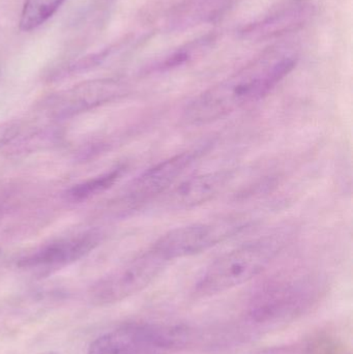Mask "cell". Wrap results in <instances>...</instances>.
Instances as JSON below:
<instances>
[{
    "instance_id": "6da1fadb",
    "label": "cell",
    "mask_w": 353,
    "mask_h": 354,
    "mask_svg": "<svg viewBox=\"0 0 353 354\" xmlns=\"http://www.w3.org/2000/svg\"><path fill=\"white\" fill-rule=\"evenodd\" d=\"M296 64L287 49L271 50L190 102L182 120L203 126L224 120L267 97Z\"/></svg>"
},
{
    "instance_id": "7a4b0ae2",
    "label": "cell",
    "mask_w": 353,
    "mask_h": 354,
    "mask_svg": "<svg viewBox=\"0 0 353 354\" xmlns=\"http://www.w3.org/2000/svg\"><path fill=\"white\" fill-rule=\"evenodd\" d=\"M288 227L278 228L223 254L209 264L195 286L198 297L220 295L263 274L292 239Z\"/></svg>"
},
{
    "instance_id": "3957f363",
    "label": "cell",
    "mask_w": 353,
    "mask_h": 354,
    "mask_svg": "<svg viewBox=\"0 0 353 354\" xmlns=\"http://www.w3.org/2000/svg\"><path fill=\"white\" fill-rule=\"evenodd\" d=\"M190 338L182 326L126 324L97 337L87 354H170L184 348Z\"/></svg>"
},
{
    "instance_id": "277c9868",
    "label": "cell",
    "mask_w": 353,
    "mask_h": 354,
    "mask_svg": "<svg viewBox=\"0 0 353 354\" xmlns=\"http://www.w3.org/2000/svg\"><path fill=\"white\" fill-rule=\"evenodd\" d=\"M168 262L151 248L97 281L89 291L91 301L99 306L113 305L141 292L164 272Z\"/></svg>"
},
{
    "instance_id": "5b68a950",
    "label": "cell",
    "mask_w": 353,
    "mask_h": 354,
    "mask_svg": "<svg viewBox=\"0 0 353 354\" xmlns=\"http://www.w3.org/2000/svg\"><path fill=\"white\" fill-rule=\"evenodd\" d=\"M244 218H227L178 227L162 235L153 247L168 261L202 253L247 227Z\"/></svg>"
},
{
    "instance_id": "8992f818",
    "label": "cell",
    "mask_w": 353,
    "mask_h": 354,
    "mask_svg": "<svg viewBox=\"0 0 353 354\" xmlns=\"http://www.w3.org/2000/svg\"><path fill=\"white\" fill-rule=\"evenodd\" d=\"M198 153L184 151L149 168L128 187L126 196L128 203L141 204L161 197L195 163Z\"/></svg>"
},
{
    "instance_id": "52a82bcc",
    "label": "cell",
    "mask_w": 353,
    "mask_h": 354,
    "mask_svg": "<svg viewBox=\"0 0 353 354\" xmlns=\"http://www.w3.org/2000/svg\"><path fill=\"white\" fill-rule=\"evenodd\" d=\"M313 295L308 285H281L267 289L251 305L250 316L258 324H274L294 317L312 304Z\"/></svg>"
},
{
    "instance_id": "ba28073f",
    "label": "cell",
    "mask_w": 353,
    "mask_h": 354,
    "mask_svg": "<svg viewBox=\"0 0 353 354\" xmlns=\"http://www.w3.org/2000/svg\"><path fill=\"white\" fill-rule=\"evenodd\" d=\"M232 178L231 170H216L189 177L159 197L160 204L167 210L191 209L217 197Z\"/></svg>"
},
{
    "instance_id": "9c48e42d",
    "label": "cell",
    "mask_w": 353,
    "mask_h": 354,
    "mask_svg": "<svg viewBox=\"0 0 353 354\" xmlns=\"http://www.w3.org/2000/svg\"><path fill=\"white\" fill-rule=\"evenodd\" d=\"M120 93V85L114 81H89L55 95L50 102V112L56 118H70L107 103Z\"/></svg>"
},
{
    "instance_id": "30bf717a",
    "label": "cell",
    "mask_w": 353,
    "mask_h": 354,
    "mask_svg": "<svg viewBox=\"0 0 353 354\" xmlns=\"http://www.w3.org/2000/svg\"><path fill=\"white\" fill-rule=\"evenodd\" d=\"M99 233L95 231L59 239L25 256L19 261L24 268H57L73 263L90 253L99 243Z\"/></svg>"
},
{
    "instance_id": "8fae6325",
    "label": "cell",
    "mask_w": 353,
    "mask_h": 354,
    "mask_svg": "<svg viewBox=\"0 0 353 354\" xmlns=\"http://www.w3.org/2000/svg\"><path fill=\"white\" fill-rule=\"evenodd\" d=\"M66 0H25L20 18V29L35 30L49 20Z\"/></svg>"
},
{
    "instance_id": "7c38bea8",
    "label": "cell",
    "mask_w": 353,
    "mask_h": 354,
    "mask_svg": "<svg viewBox=\"0 0 353 354\" xmlns=\"http://www.w3.org/2000/svg\"><path fill=\"white\" fill-rule=\"evenodd\" d=\"M124 171V168H115L107 174L89 179L75 185L66 192V197L72 201H83L111 187Z\"/></svg>"
},
{
    "instance_id": "4fadbf2b",
    "label": "cell",
    "mask_w": 353,
    "mask_h": 354,
    "mask_svg": "<svg viewBox=\"0 0 353 354\" xmlns=\"http://www.w3.org/2000/svg\"><path fill=\"white\" fill-rule=\"evenodd\" d=\"M255 354H298V353L292 347H271Z\"/></svg>"
},
{
    "instance_id": "5bb4252c",
    "label": "cell",
    "mask_w": 353,
    "mask_h": 354,
    "mask_svg": "<svg viewBox=\"0 0 353 354\" xmlns=\"http://www.w3.org/2000/svg\"><path fill=\"white\" fill-rule=\"evenodd\" d=\"M12 136H14V128L0 126V145L6 143Z\"/></svg>"
},
{
    "instance_id": "9a60e30c",
    "label": "cell",
    "mask_w": 353,
    "mask_h": 354,
    "mask_svg": "<svg viewBox=\"0 0 353 354\" xmlns=\"http://www.w3.org/2000/svg\"><path fill=\"white\" fill-rule=\"evenodd\" d=\"M41 354H59V353H54V351H48V353H44Z\"/></svg>"
}]
</instances>
